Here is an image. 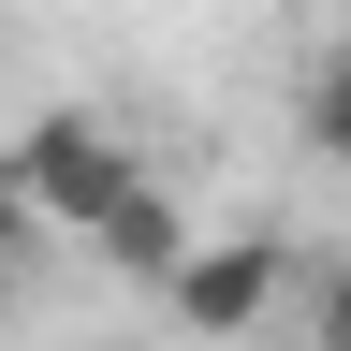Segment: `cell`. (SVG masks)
<instances>
[{
  "mask_svg": "<svg viewBox=\"0 0 351 351\" xmlns=\"http://www.w3.org/2000/svg\"><path fill=\"white\" fill-rule=\"evenodd\" d=\"M0 176H15V205H29V219H73V234H103V205H117L147 161H132L103 117H29L15 147H0Z\"/></svg>",
  "mask_w": 351,
  "mask_h": 351,
  "instance_id": "6da1fadb",
  "label": "cell"
},
{
  "mask_svg": "<svg viewBox=\"0 0 351 351\" xmlns=\"http://www.w3.org/2000/svg\"><path fill=\"white\" fill-rule=\"evenodd\" d=\"M278 278H293V263L263 249V234H234V249H191V263H176V322H191V337H249L263 307H278Z\"/></svg>",
  "mask_w": 351,
  "mask_h": 351,
  "instance_id": "7a4b0ae2",
  "label": "cell"
},
{
  "mask_svg": "<svg viewBox=\"0 0 351 351\" xmlns=\"http://www.w3.org/2000/svg\"><path fill=\"white\" fill-rule=\"evenodd\" d=\"M88 249H103L117 278H147V293H176V263H191V234H176V191H161V176H132V191L103 205V234H88Z\"/></svg>",
  "mask_w": 351,
  "mask_h": 351,
  "instance_id": "3957f363",
  "label": "cell"
},
{
  "mask_svg": "<svg viewBox=\"0 0 351 351\" xmlns=\"http://www.w3.org/2000/svg\"><path fill=\"white\" fill-rule=\"evenodd\" d=\"M307 147H322V161H351V44L307 73Z\"/></svg>",
  "mask_w": 351,
  "mask_h": 351,
  "instance_id": "277c9868",
  "label": "cell"
},
{
  "mask_svg": "<svg viewBox=\"0 0 351 351\" xmlns=\"http://www.w3.org/2000/svg\"><path fill=\"white\" fill-rule=\"evenodd\" d=\"M29 234H44V219L15 205V176H0V307H15V293H29Z\"/></svg>",
  "mask_w": 351,
  "mask_h": 351,
  "instance_id": "5b68a950",
  "label": "cell"
},
{
  "mask_svg": "<svg viewBox=\"0 0 351 351\" xmlns=\"http://www.w3.org/2000/svg\"><path fill=\"white\" fill-rule=\"evenodd\" d=\"M322 351H351V263L322 278Z\"/></svg>",
  "mask_w": 351,
  "mask_h": 351,
  "instance_id": "8992f818",
  "label": "cell"
}]
</instances>
